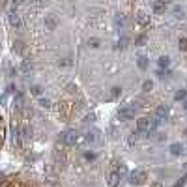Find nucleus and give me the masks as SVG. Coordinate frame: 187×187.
I'll list each match as a JSON object with an SVG mask.
<instances>
[{
    "label": "nucleus",
    "mask_w": 187,
    "mask_h": 187,
    "mask_svg": "<svg viewBox=\"0 0 187 187\" xmlns=\"http://www.w3.org/2000/svg\"><path fill=\"white\" fill-rule=\"evenodd\" d=\"M157 129V122L155 118H140L137 122V131L138 133H146V135H153Z\"/></svg>",
    "instance_id": "nucleus-1"
},
{
    "label": "nucleus",
    "mask_w": 187,
    "mask_h": 187,
    "mask_svg": "<svg viewBox=\"0 0 187 187\" xmlns=\"http://www.w3.org/2000/svg\"><path fill=\"white\" fill-rule=\"evenodd\" d=\"M146 180H148V176H146L144 170H133L129 174V181L133 185H142V183H146Z\"/></svg>",
    "instance_id": "nucleus-2"
},
{
    "label": "nucleus",
    "mask_w": 187,
    "mask_h": 187,
    "mask_svg": "<svg viewBox=\"0 0 187 187\" xmlns=\"http://www.w3.org/2000/svg\"><path fill=\"white\" fill-rule=\"evenodd\" d=\"M77 140H79V133L73 131V129H69V131L62 133V142L67 144V146H75V144H77Z\"/></svg>",
    "instance_id": "nucleus-3"
},
{
    "label": "nucleus",
    "mask_w": 187,
    "mask_h": 187,
    "mask_svg": "<svg viewBox=\"0 0 187 187\" xmlns=\"http://www.w3.org/2000/svg\"><path fill=\"white\" fill-rule=\"evenodd\" d=\"M135 112H137V107H135V105H127V107L120 109L118 118H120V120H129V118H133V116H135Z\"/></svg>",
    "instance_id": "nucleus-4"
},
{
    "label": "nucleus",
    "mask_w": 187,
    "mask_h": 187,
    "mask_svg": "<svg viewBox=\"0 0 187 187\" xmlns=\"http://www.w3.org/2000/svg\"><path fill=\"white\" fill-rule=\"evenodd\" d=\"M155 122L157 124H161V122H165L167 118H169V107H165V105H161L159 109H157V112H155Z\"/></svg>",
    "instance_id": "nucleus-5"
},
{
    "label": "nucleus",
    "mask_w": 187,
    "mask_h": 187,
    "mask_svg": "<svg viewBox=\"0 0 187 187\" xmlns=\"http://www.w3.org/2000/svg\"><path fill=\"white\" fill-rule=\"evenodd\" d=\"M120 181H122V178H120L118 172H110V174H109V185H110V187H118Z\"/></svg>",
    "instance_id": "nucleus-6"
},
{
    "label": "nucleus",
    "mask_w": 187,
    "mask_h": 187,
    "mask_svg": "<svg viewBox=\"0 0 187 187\" xmlns=\"http://www.w3.org/2000/svg\"><path fill=\"white\" fill-rule=\"evenodd\" d=\"M137 22H138V25H142V26H148L150 25V17L144 11H138L137 13Z\"/></svg>",
    "instance_id": "nucleus-7"
},
{
    "label": "nucleus",
    "mask_w": 187,
    "mask_h": 187,
    "mask_svg": "<svg viewBox=\"0 0 187 187\" xmlns=\"http://www.w3.org/2000/svg\"><path fill=\"white\" fill-rule=\"evenodd\" d=\"M56 25H58L56 17H54V15H47V19H45V26L49 28V30H54V28H56Z\"/></svg>",
    "instance_id": "nucleus-8"
},
{
    "label": "nucleus",
    "mask_w": 187,
    "mask_h": 187,
    "mask_svg": "<svg viewBox=\"0 0 187 187\" xmlns=\"http://www.w3.org/2000/svg\"><path fill=\"white\" fill-rule=\"evenodd\" d=\"M185 150H183V144L181 142H174V144H170V153L172 155H181Z\"/></svg>",
    "instance_id": "nucleus-9"
},
{
    "label": "nucleus",
    "mask_w": 187,
    "mask_h": 187,
    "mask_svg": "<svg viewBox=\"0 0 187 187\" xmlns=\"http://www.w3.org/2000/svg\"><path fill=\"white\" fill-rule=\"evenodd\" d=\"M165 10H167V4L163 2V0H155V2H153V11L155 13H163Z\"/></svg>",
    "instance_id": "nucleus-10"
},
{
    "label": "nucleus",
    "mask_w": 187,
    "mask_h": 187,
    "mask_svg": "<svg viewBox=\"0 0 187 187\" xmlns=\"http://www.w3.org/2000/svg\"><path fill=\"white\" fill-rule=\"evenodd\" d=\"M10 22H11V26L19 28V26H21V19H19V15H17V13H10Z\"/></svg>",
    "instance_id": "nucleus-11"
},
{
    "label": "nucleus",
    "mask_w": 187,
    "mask_h": 187,
    "mask_svg": "<svg viewBox=\"0 0 187 187\" xmlns=\"http://www.w3.org/2000/svg\"><path fill=\"white\" fill-rule=\"evenodd\" d=\"M137 64H138L140 69H146V67H148V58H146V56H138V58H137Z\"/></svg>",
    "instance_id": "nucleus-12"
},
{
    "label": "nucleus",
    "mask_w": 187,
    "mask_h": 187,
    "mask_svg": "<svg viewBox=\"0 0 187 187\" xmlns=\"http://www.w3.org/2000/svg\"><path fill=\"white\" fill-rule=\"evenodd\" d=\"M157 64H159V67H169V66H170V58H169V56H161Z\"/></svg>",
    "instance_id": "nucleus-13"
},
{
    "label": "nucleus",
    "mask_w": 187,
    "mask_h": 187,
    "mask_svg": "<svg viewBox=\"0 0 187 187\" xmlns=\"http://www.w3.org/2000/svg\"><path fill=\"white\" fill-rule=\"evenodd\" d=\"M114 25L118 26V28H124V25H125V19H124V15H118L114 19Z\"/></svg>",
    "instance_id": "nucleus-14"
},
{
    "label": "nucleus",
    "mask_w": 187,
    "mask_h": 187,
    "mask_svg": "<svg viewBox=\"0 0 187 187\" xmlns=\"http://www.w3.org/2000/svg\"><path fill=\"white\" fill-rule=\"evenodd\" d=\"M185 96H187V90H178V92L174 94V99L180 101V99H185Z\"/></svg>",
    "instance_id": "nucleus-15"
},
{
    "label": "nucleus",
    "mask_w": 187,
    "mask_h": 187,
    "mask_svg": "<svg viewBox=\"0 0 187 187\" xmlns=\"http://www.w3.org/2000/svg\"><path fill=\"white\" fill-rule=\"evenodd\" d=\"M88 47H92V49H97V47H99V39H97V38L88 39Z\"/></svg>",
    "instance_id": "nucleus-16"
},
{
    "label": "nucleus",
    "mask_w": 187,
    "mask_h": 187,
    "mask_svg": "<svg viewBox=\"0 0 187 187\" xmlns=\"http://www.w3.org/2000/svg\"><path fill=\"white\" fill-rule=\"evenodd\" d=\"M152 88H153V82H152V81H144V84H142V90H144V92H150Z\"/></svg>",
    "instance_id": "nucleus-17"
},
{
    "label": "nucleus",
    "mask_w": 187,
    "mask_h": 187,
    "mask_svg": "<svg viewBox=\"0 0 187 187\" xmlns=\"http://www.w3.org/2000/svg\"><path fill=\"white\" fill-rule=\"evenodd\" d=\"M178 45H180L181 51H187V38H181V39L178 41Z\"/></svg>",
    "instance_id": "nucleus-18"
},
{
    "label": "nucleus",
    "mask_w": 187,
    "mask_h": 187,
    "mask_svg": "<svg viewBox=\"0 0 187 187\" xmlns=\"http://www.w3.org/2000/svg\"><path fill=\"white\" fill-rule=\"evenodd\" d=\"M125 45H127V39H125V38H122L118 43H116V49H125Z\"/></svg>",
    "instance_id": "nucleus-19"
},
{
    "label": "nucleus",
    "mask_w": 187,
    "mask_h": 187,
    "mask_svg": "<svg viewBox=\"0 0 187 187\" xmlns=\"http://www.w3.org/2000/svg\"><path fill=\"white\" fill-rule=\"evenodd\" d=\"M120 94H122V88H118V86H114V88H112V92H110V96H112V97H118Z\"/></svg>",
    "instance_id": "nucleus-20"
},
{
    "label": "nucleus",
    "mask_w": 187,
    "mask_h": 187,
    "mask_svg": "<svg viewBox=\"0 0 187 187\" xmlns=\"http://www.w3.org/2000/svg\"><path fill=\"white\" fill-rule=\"evenodd\" d=\"M15 107H17V109L22 107V96H21V94H17V97H15Z\"/></svg>",
    "instance_id": "nucleus-21"
},
{
    "label": "nucleus",
    "mask_w": 187,
    "mask_h": 187,
    "mask_svg": "<svg viewBox=\"0 0 187 187\" xmlns=\"http://www.w3.org/2000/svg\"><path fill=\"white\" fill-rule=\"evenodd\" d=\"M185 181H187V174H185V176H183V178H181L180 181H176V183H174L172 187H183V185H185Z\"/></svg>",
    "instance_id": "nucleus-22"
},
{
    "label": "nucleus",
    "mask_w": 187,
    "mask_h": 187,
    "mask_svg": "<svg viewBox=\"0 0 187 187\" xmlns=\"http://www.w3.org/2000/svg\"><path fill=\"white\" fill-rule=\"evenodd\" d=\"M144 43H146V36H144V34H142V36H138L137 41H135V45H144Z\"/></svg>",
    "instance_id": "nucleus-23"
},
{
    "label": "nucleus",
    "mask_w": 187,
    "mask_h": 187,
    "mask_svg": "<svg viewBox=\"0 0 187 187\" xmlns=\"http://www.w3.org/2000/svg\"><path fill=\"white\" fill-rule=\"evenodd\" d=\"M30 92L34 94V96H41V92H43V90H41V86H32Z\"/></svg>",
    "instance_id": "nucleus-24"
},
{
    "label": "nucleus",
    "mask_w": 187,
    "mask_h": 187,
    "mask_svg": "<svg viewBox=\"0 0 187 187\" xmlns=\"http://www.w3.org/2000/svg\"><path fill=\"white\" fill-rule=\"evenodd\" d=\"M116 172H118V174H120V178H124V176L127 174V170H125V165H120V169H118V170H116Z\"/></svg>",
    "instance_id": "nucleus-25"
},
{
    "label": "nucleus",
    "mask_w": 187,
    "mask_h": 187,
    "mask_svg": "<svg viewBox=\"0 0 187 187\" xmlns=\"http://www.w3.org/2000/svg\"><path fill=\"white\" fill-rule=\"evenodd\" d=\"M174 15H176L178 19H181V17H185V15H183V10H181V8H174Z\"/></svg>",
    "instance_id": "nucleus-26"
},
{
    "label": "nucleus",
    "mask_w": 187,
    "mask_h": 187,
    "mask_svg": "<svg viewBox=\"0 0 187 187\" xmlns=\"http://www.w3.org/2000/svg\"><path fill=\"white\" fill-rule=\"evenodd\" d=\"M39 105H41V107H45V109H49V107H51V101L43 97V99H39Z\"/></svg>",
    "instance_id": "nucleus-27"
},
{
    "label": "nucleus",
    "mask_w": 187,
    "mask_h": 187,
    "mask_svg": "<svg viewBox=\"0 0 187 187\" xmlns=\"http://www.w3.org/2000/svg\"><path fill=\"white\" fill-rule=\"evenodd\" d=\"M84 159H86V161H94V159H96V153L86 152V153H84Z\"/></svg>",
    "instance_id": "nucleus-28"
},
{
    "label": "nucleus",
    "mask_w": 187,
    "mask_h": 187,
    "mask_svg": "<svg viewBox=\"0 0 187 187\" xmlns=\"http://www.w3.org/2000/svg\"><path fill=\"white\" fill-rule=\"evenodd\" d=\"M169 75H170L169 69H167V71H157V77H159V79H165V77H169Z\"/></svg>",
    "instance_id": "nucleus-29"
},
{
    "label": "nucleus",
    "mask_w": 187,
    "mask_h": 187,
    "mask_svg": "<svg viewBox=\"0 0 187 187\" xmlns=\"http://www.w3.org/2000/svg\"><path fill=\"white\" fill-rule=\"evenodd\" d=\"M58 64H60V66H71V60H69V58H64V60H60Z\"/></svg>",
    "instance_id": "nucleus-30"
},
{
    "label": "nucleus",
    "mask_w": 187,
    "mask_h": 187,
    "mask_svg": "<svg viewBox=\"0 0 187 187\" xmlns=\"http://www.w3.org/2000/svg\"><path fill=\"white\" fill-rule=\"evenodd\" d=\"M30 69H32V66H30L28 62H25V64H22V71H30Z\"/></svg>",
    "instance_id": "nucleus-31"
},
{
    "label": "nucleus",
    "mask_w": 187,
    "mask_h": 187,
    "mask_svg": "<svg viewBox=\"0 0 187 187\" xmlns=\"http://www.w3.org/2000/svg\"><path fill=\"white\" fill-rule=\"evenodd\" d=\"M13 92H15V86H13V84H10V86H8V94H13Z\"/></svg>",
    "instance_id": "nucleus-32"
},
{
    "label": "nucleus",
    "mask_w": 187,
    "mask_h": 187,
    "mask_svg": "<svg viewBox=\"0 0 187 187\" xmlns=\"http://www.w3.org/2000/svg\"><path fill=\"white\" fill-rule=\"evenodd\" d=\"M152 187H163V185H161V181H155V183H152Z\"/></svg>",
    "instance_id": "nucleus-33"
},
{
    "label": "nucleus",
    "mask_w": 187,
    "mask_h": 187,
    "mask_svg": "<svg viewBox=\"0 0 187 187\" xmlns=\"http://www.w3.org/2000/svg\"><path fill=\"white\" fill-rule=\"evenodd\" d=\"M183 169H185V170H187V163H185V165H183Z\"/></svg>",
    "instance_id": "nucleus-34"
},
{
    "label": "nucleus",
    "mask_w": 187,
    "mask_h": 187,
    "mask_svg": "<svg viewBox=\"0 0 187 187\" xmlns=\"http://www.w3.org/2000/svg\"><path fill=\"white\" fill-rule=\"evenodd\" d=\"M183 133H185V137H187V127H185V131H183Z\"/></svg>",
    "instance_id": "nucleus-35"
},
{
    "label": "nucleus",
    "mask_w": 187,
    "mask_h": 187,
    "mask_svg": "<svg viewBox=\"0 0 187 187\" xmlns=\"http://www.w3.org/2000/svg\"><path fill=\"white\" fill-rule=\"evenodd\" d=\"M183 107H185V109H187V101H185V105H183Z\"/></svg>",
    "instance_id": "nucleus-36"
},
{
    "label": "nucleus",
    "mask_w": 187,
    "mask_h": 187,
    "mask_svg": "<svg viewBox=\"0 0 187 187\" xmlns=\"http://www.w3.org/2000/svg\"><path fill=\"white\" fill-rule=\"evenodd\" d=\"M32 2H38V0H32Z\"/></svg>",
    "instance_id": "nucleus-37"
}]
</instances>
